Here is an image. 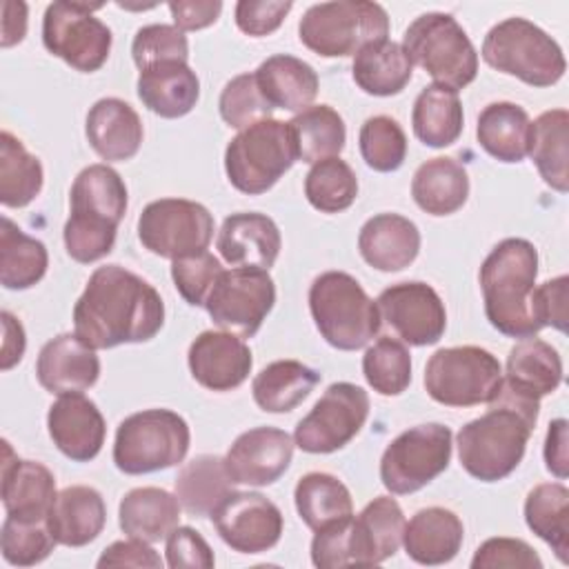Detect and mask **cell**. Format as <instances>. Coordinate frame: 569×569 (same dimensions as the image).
I'll return each mask as SVG.
<instances>
[{
  "label": "cell",
  "instance_id": "6da1fadb",
  "mask_svg": "<svg viewBox=\"0 0 569 569\" xmlns=\"http://www.w3.org/2000/svg\"><path fill=\"white\" fill-rule=\"evenodd\" d=\"M164 325V302L142 276L98 267L73 307V333L91 349L151 340Z\"/></svg>",
  "mask_w": 569,
  "mask_h": 569
},
{
  "label": "cell",
  "instance_id": "7a4b0ae2",
  "mask_svg": "<svg viewBox=\"0 0 569 569\" xmlns=\"http://www.w3.org/2000/svg\"><path fill=\"white\" fill-rule=\"evenodd\" d=\"M538 411L540 402L518 398L500 387L487 413L467 422L456 436L462 469L480 482H498L513 473L522 462Z\"/></svg>",
  "mask_w": 569,
  "mask_h": 569
},
{
  "label": "cell",
  "instance_id": "3957f363",
  "mask_svg": "<svg viewBox=\"0 0 569 569\" xmlns=\"http://www.w3.org/2000/svg\"><path fill=\"white\" fill-rule=\"evenodd\" d=\"M538 276V251L525 238L500 240L480 267L485 316L493 329L509 338H531L538 325L531 296Z\"/></svg>",
  "mask_w": 569,
  "mask_h": 569
},
{
  "label": "cell",
  "instance_id": "277c9868",
  "mask_svg": "<svg viewBox=\"0 0 569 569\" xmlns=\"http://www.w3.org/2000/svg\"><path fill=\"white\" fill-rule=\"evenodd\" d=\"M69 204L71 213L62 229L67 253L82 264L104 258L127 211L124 180L109 164H89L76 176Z\"/></svg>",
  "mask_w": 569,
  "mask_h": 569
},
{
  "label": "cell",
  "instance_id": "5b68a950",
  "mask_svg": "<svg viewBox=\"0 0 569 569\" xmlns=\"http://www.w3.org/2000/svg\"><path fill=\"white\" fill-rule=\"evenodd\" d=\"M309 311L320 336L340 351L367 347L382 325L378 305L345 271H325L311 282Z\"/></svg>",
  "mask_w": 569,
  "mask_h": 569
},
{
  "label": "cell",
  "instance_id": "8992f818",
  "mask_svg": "<svg viewBox=\"0 0 569 569\" xmlns=\"http://www.w3.org/2000/svg\"><path fill=\"white\" fill-rule=\"evenodd\" d=\"M482 60L531 87L556 84L567 69L560 44L527 18H505L482 40Z\"/></svg>",
  "mask_w": 569,
  "mask_h": 569
},
{
  "label": "cell",
  "instance_id": "52a82bcc",
  "mask_svg": "<svg viewBox=\"0 0 569 569\" xmlns=\"http://www.w3.org/2000/svg\"><path fill=\"white\" fill-rule=\"evenodd\" d=\"M191 442L187 420L171 409H144L127 416L113 440V462L122 473L142 476L176 467Z\"/></svg>",
  "mask_w": 569,
  "mask_h": 569
},
{
  "label": "cell",
  "instance_id": "ba28073f",
  "mask_svg": "<svg viewBox=\"0 0 569 569\" xmlns=\"http://www.w3.org/2000/svg\"><path fill=\"white\" fill-rule=\"evenodd\" d=\"M402 47L436 84L453 91L465 89L478 76V51L458 20L442 11L418 16L402 36Z\"/></svg>",
  "mask_w": 569,
  "mask_h": 569
},
{
  "label": "cell",
  "instance_id": "9c48e42d",
  "mask_svg": "<svg viewBox=\"0 0 569 569\" xmlns=\"http://www.w3.org/2000/svg\"><path fill=\"white\" fill-rule=\"evenodd\" d=\"M296 160L298 147L291 124L273 118L238 131L224 149L227 178L231 187L247 196L269 191Z\"/></svg>",
  "mask_w": 569,
  "mask_h": 569
},
{
  "label": "cell",
  "instance_id": "30bf717a",
  "mask_svg": "<svg viewBox=\"0 0 569 569\" xmlns=\"http://www.w3.org/2000/svg\"><path fill=\"white\" fill-rule=\"evenodd\" d=\"M389 16L369 0H338L311 4L298 24L300 42L322 58L356 56L365 44L385 40Z\"/></svg>",
  "mask_w": 569,
  "mask_h": 569
},
{
  "label": "cell",
  "instance_id": "8fae6325",
  "mask_svg": "<svg viewBox=\"0 0 569 569\" xmlns=\"http://www.w3.org/2000/svg\"><path fill=\"white\" fill-rule=\"evenodd\" d=\"M502 387L498 358L476 345L438 349L425 367L427 393L445 407L489 405Z\"/></svg>",
  "mask_w": 569,
  "mask_h": 569
},
{
  "label": "cell",
  "instance_id": "7c38bea8",
  "mask_svg": "<svg viewBox=\"0 0 569 569\" xmlns=\"http://www.w3.org/2000/svg\"><path fill=\"white\" fill-rule=\"evenodd\" d=\"M451 447L453 433L440 422L405 429L380 458L382 485L396 496L420 491L449 467Z\"/></svg>",
  "mask_w": 569,
  "mask_h": 569
},
{
  "label": "cell",
  "instance_id": "4fadbf2b",
  "mask_svg": "<svg viewBox=\"0 0 569 569\" xmlns=\"http://www.w3.org/2000/svg\"><path fill=\"white\" fill-rule=\"evenodd\" d=\"M102 4L51 2L42 18V42L49 53L82 73L98 71L111 51V29L93 16Z\"/></svg>",
  "mask_w": 569,
  "mask_h": 569
},
{
  "label": "cell",
  "instance_id": "5bb4252c",
  "mask_svg": "<svg viewBox=\"0 0 569 569\" xmlns=\"http://www.w3.org/2000/svg\"><path fill=\"white\" fill-rule=\"evenodd\" d=\"M142 247L160 258L178 260L207 251L213 238V216L200 202L160 198L149 202L138 218Z\"/></svg>",
  "mask_w": 569,
  "mask_h": 569
},
{
  "label": "cell",
  "instance_id": "9a60e30c",
  "mask_svg": "<svg viewBox=\"0 0 569 569\" xmlns=\"http://www.w3.org/2000/svg\"><path fill=\"white\" fill-rule=\"evenodd\" d=\"M276 284L264 269H224L207 296L204 309L213 325L233 336L251 338L273 309Z\"/></svg>",
  "mask_w": 569,
  "mask_h": 569
},
{
  "label": "cell",
  "instance_id": "2e32d148",
  "mask_svg": "<svg viewBox=\"0 0 569 569\" xmlns=\"http://www.w3.org/2000/svg\"><path fill=\"white\" fill-rule=\"evenodd\" d=\"M367 416V391L353 382H333L298 422L293 442L307 453H333L360 433Z\"/></svg>",
  "mask_w": 569,
  "mask_h": 569
},
{
  "label": "cell",
  "instance_id": "e0dca14e",
  "mask_svg": "<svg viewBox=\"0 0 569 569\" xmlns=\"http://www.w3.org/2000/svg\"><path fill=\"white\" fill-rule=\"evenodd\" d=\"M376 305L380 322H385L407 345H436L447 329L445 302L427 282L413 280L391 284L378 296Z\"/></svg>",
  "mask_w": 569,
  "mask_h": 569
},
{
  "label": "cell",
  "instance_id": "ac0fdd59",
  "mask_svg": "<svg viewBox=\"0 0 569 569\" xmlns=\"http://www.w3.org/2000/svg\"><path fill=\"white\" fill-rule=\"evenodd\" d=\"M213 527L224 545L238 553H262L282 536L280 509L256 491H231L211 511Z\"/></svg>",
  "mask_w": 569,
  "mask_h": 569
},
{
  "label": "cell",
  "instance_id": "d6986e66",
  "mask_svg": "<svg viewBox=\"0 0 569 569\" xmlns=\"http://www.w3.org/2000/svg\"><path fill=\"white\" fill-rule=\"evenodd\" d=\"M293 438L278 427H253L242 431L224 456V467L233 485H273L291 465Z\"/></svg>",
  "mask_w": 569,
  "mask_h": 569
},
{
  "label": "cell",
  "instance_id": "ffe728a7",
  "mask_svg": "<svg viewBox=\"0 0 569 569\" xmlns=\"http://www.w3.org/2000/svg\"><path fill=\"white\" fill-rule=\"evenodd\" d=\"M189 371L209 391H231L240 387L253 367L249 345L229 331H202L187 353Z\"/></svg>",
  "mask_w": 569,
  "mask_h": 569
},
{
  "label": "cell",
  "instance_id": "44dd1931",
  "mask_svg": "<svg viewBox=\"0 0 569 569\" xmlns=\"http://www.w3.org/2000/svg\"><path fill=\"white\" fill-rule=\"evenodd\" d=\"M47 429L53 445L73 462L93 460L107 436V425L96 407L82 393L60 396L47 413Z\"/></svg>",
  "mask_w": 569,
  "mask_h": 569
},
{
  "label": "cell",
  "instance_id": "7402d4cb",
  "mask_svg": "<svg viewBox=\"0 0 569 569\" xmlns=\"http://www.w3.org/2000/svg\"><path fill=\"white\" fill-rule=\"evenodd\" d=\"M216 247L229 267L264 269L273 267L282 238L278 224L258 211H240L224 218Z\"/></svg>",
  "mask_w": 569,
  "mask_h": 569
},
{
  "label": "cell",
  "instance_id": "603a6c76",
  "mask_svg": "<svg viewBox=\"0 0 569 569\" xmlns=\"http://www.w3.org/2000/svg\"><path fill=\"white\" fill-rule=\"evenodd\" d=\"M36 376L49 393H82L96 385L100 376V358L96 356V349L84 345L76 333H60L40 349Z\"/></svg>",
  "mask_w": 569,
  "mask_h": 569
},
{
  "label": "cell",
  "instance_id": "cb8c5ba5",
  "mask_svg": "<svg viewBox=\"0 0 569 569\" xmlns=\"http://www.w3.org/2000/svg\"><path fill=\"white\" fill-rule=\"evenodd\" d=\"M405 533V513L396 498L378 496L365 505L358 516H351L349 547L351 565L371 567L391 558Z\"/></svg>",
  "mask_w": 569,
  "mask_h": 569
},
{
  "label": "cell",
  "instance_id": "d4e9b609",
  "mask_svg": "<svg viewBox=\"0 0 569 569\" xmlns=\"http://www.w3.org/2000/svg\"><path fill=\"white\" fill-rule=\"evenodd\" d=\"M2 505L7 516L22 520H47L56 498L53 473L36 460H20L2 440Z\"/></svg>",
  "mask_w": 569,
  "mask_h": 569
},
{
  "label": "cell",
  "instance_id": "484cf974",
  "mask_svg": "<svg viewBox=\"0 0 569 569\" xmlns=\"http://www.w3.org/2000/svg\"><path fill=\"white\" fill-rule=\"evenodd\" d=\"M84 133L91 149L107 162L131 160L142 144V120L120 98H100L87 113Z\"/></svg>",
  "mask_w": 569,
  "mask_h": 569
},
{
  "label": "cell",
  "instance_id": "4316f807",
  "mask_svg": "<svg viewBox=\"0 0 569 569\" xmlns=\"http://www.w3.org/2000/svg\"><path fill=\"white\" fill-rule=\"evenodd\" d=\"M562 382L560 353L540 338H522L507 356V371L502 373V389L509 393L540 402L553 393Z\"/></svg>",
  "mask_w": 569,
  "mask_h": 569
},
{
  "label": "cell",
  "instance_id": "83f0119b",
  "mask_svg": "<svg viewBox=\"0 0 569 569\" xmlns=\"http://www.w3.org/2000/svg\"><path fill=\"white\" fill-rule=\"evenodd\" d=\"M358 249L369 267L385 273L402 271L420 251V231L400 213H378L362 224Z\"/></svg>",
  "mask_w": 569,
  "mask_h": 569
},
{
  "label": "cell",
  "instance_id": "f1b7e54d",
  "mask_svg": "<svg viewBox=\"0 0 569 569\" xmlns=\"http://www.w3.org/2000/svg\"><path fill=\"white\" fill-rule=\"evenodd\" d=\"M107 522L104 498L98 489L87 485H71L56 493L47 525L58 545L84 547L93 542Z\"/></svg>",
  "mask_w": 569,
  "mask_h": 569
},
{
  "label": "cell",
  "instance_id": "f546056e",
  "mask_svg": "<svg viewBox=\"0 0 569 569\" xmlns=\"http://www.w3.org/2000/svg\"><path fill=\"white\" fill-rule=\"evenodd\" d=\"M136 89L149 111L169 120L187 116L200 98V80L182 60L158 62L142 69Z\"/></svg>",
  "mask_w": 569,
  "mask_h": 569
},
{
  "label": "cell",
  "instance_id": "4dcf8cb0",
  "mask_svg": "<svg viewBox=\"0 0 569 569\" xmlns=\"http://www.w3.org/2000/svg\"><path fill=\"white\" fill-rule=\"evenodd\" d=\"M462 520L445 507H427L405 522L402 545L407 556L418 565H445L453 560L462 547Z\"/></svg>",
  "mask_w": 569,
  "mask_h": 569
},
{
  "label": "cell",
  "instance_id": "1f68e13d",
  "mask_svg": "<svg viewBox=\"0 0 569 569\" xmlns=\"http://www.w3.org/2000/svg\"><path fill=\"white\" fill-rule=\"evenodd\" d=\"M253 73L262 96L273 109L300 113L309 109L318 96V73L309 62L296 56L276 53L267 58Z\"/></svg>",
  "mask_w": 569,
  "mask_h": 569
},
{
  "label": "cell",
  "instance_id": "d6a6232c",
  "mask_svg": "<svg viewBox=\"0 0 569 569\" xmlns=\"http://www.w3.org/2000/svg\"><path fill=\"white\" fill-rule=\"evenodd\" d=\"M180 509L178 498L167 489L136 487L120 500L118 522L129 538L160 542L178 527Z\"/></svg>",
  "mask_w": 569,
  "mask_h": 569
},
{
  "label": "cell",
  "instance_id": "836d02e7",
  "mask_svg": "<svg viewBox=\"0 0 569 569\" xmlns=\"http://www.w3.org/2000/svg\"><path fill=\"white\" fill-rule=\"evenodd\" d=\"M411 196L431 216L456 213L469 198V173L456 158H431L416 169Z\"/></svg>",
  "mask_w": 569,
  "mask_h": 569
},
{
  "label": "cell",
  "instance_id": "e575fe53",
  "mask_svg": "<svg viewBox=\"0 0 569 569\" xmlns=\"http://www.w3.org/2000/svg\"><path fill=\"white\" fill-rule=\"evenodd\" d=\"M413 73V64L400 42L389 38L365 44L351 64L356 84L369 96H396L400 93Z\"/></svg>",
  "mask_w": 569,
  "mask_h": 569
},
{
  "label": "cell",
  "instance_id": "d590c367",
  "mask_svg": "<svg viewBox=\"0 0 569 569\" xmlns=\"http://www.w3.org/2000/svg\"><path fill=\"white\" fill-rule=\"evenodd\" d=\"M478 144L500 162H520L529 153L531 120L516 102H491L478 116Z\"/></svg>",
  "mask_w": 569,
  "mask_h": 569
},
{
  "label": "cell",
  "instance_id": "8d00e7d4",
  "mask_svg": "<svg viewBox=\"0 0 569 569\" xmlns=\"http://www.w3.org/2000/svg\"><path fill=\"white\" fill-rule=\"evenodd\" d=\"M411 124L416 138L431 149L453 144L465 127V113L458 91L440 87L436 82L425 87L413 102Z\"/></svg>",
  "mask_w": 569,
  "mask_h": 569
},
{
  "label": "cell",
  "instance_id": "74e56055",
  "mask_svg": "<svg viewBox=\"0 0 569 569\" xmlns=\"http://www.w3.org/2000/svg\"><path fill=\"white\" fill-rule=\"evenodd\" d=\"M320 382V373L298 360H276L251 382L256 405L267 413L293 411Z\"/></svg>",
  "mask_w": 569,
  "mask_h": 569
},
{
  "label": "cell",
  "instance_id": "f35d334b",
  "mask_svg": "<svg viewBox=\"0 0 569 569\" xmlns=\"http://www.w3.org/2000/svg\"><path fill=\"white\" fill-rule=\"evenodd\" d=\"M231 491L233 482L220 456H196L184 462L176 476V498L180 507L196 518L211 516L216 505Z\"/></svg>",
  "mask_w": 569,
  "mask_h": 569
},
{
  "label": "cell",
  "instance_id": "ab89813d",
  "mask_svg": "<svg viewBox=\"0 0 569 569\" xmlns=\"http://www.w3.org/2000/svg\"><path fill=\"white\" fill-rule=\"evenodd\" d=\"M49 267L44 242L27 236L11 218L0 227V282L4 289L22 291L40 282Z\"/></svg>",
  "mask_w": 569,
  "mask_h": 569
},
{
  "label": "cell",
  "instance_id": "60d3db41",
  "mask_svg": "<svg viewBox=\"0 0 569 569\" xmlns=\"http://www.w3.org/2000/svg\"><path fill=\"white\" fill-rule=\"evenodd\" d=\"M293 502L300 520L313 531L353 516L349 489L342 480L325 471L305 473L293 489Z\"/></svg>",
  "mask_w": 569,
  "mask_h": 569
},
{
  "label": "cell",
  "instance_id": "b9f144b4",
  "mask_svg": "<svg viewBox=\"0 0 569 569\" xmlns=\"http://www.w3.org/2000/svg\"><path fill=\"white\" fill-rule=\"evenodd\" d=\"M527 527L542 538L560 562H569V489L562 482L536 485L525 500Z\"/></svg>",
  "mask_w": 569,
  "mask_h": 569
},
{
  "label": "cell",
  "instance_id": "7bdbcfd3",
  "mask_svg": "<svg viewBox=\"0 0 569 569\" xmlns=\"http://www.w3.org/2000/svg\"><path fill=\"white\" fill-rule=\"evenodd\" d=\"M567 129H569L567 109H551L540 113L531 122V142L527 153L531 156L540 178L558 193H567L569 189Z\"/></svg>",
  "mask_w": 569,
  "mask_h": 569
},
{
  "label": "cell",
  "instance_id": "ee69618b",
  "mask_svg": "<svg viewBox=\"0 0 569 569\" xmlns=\"http://www.w3.org/2000/svg\"><path fill=\"white\" fill-rule=\"evenodd\" d=\"M289 124L298 147V160L302 162L316 164L320 160L336 158L345 149V120L329 104H311L309 109L296 113Z\"/></svg>",
  "mask_w": 569,
  "mask_h": 569
},
{
  "label": "cell",
  "instance_id": "f6af8a7d",
  "mask_svg": "<svg viewBox=\"0 0 569 569\" xmlns=\"http://www.w3.org/2000/svg\"><path fill=\"white\" fill-rule=\"evenodd\" d=\"M44 171L38 156L9 131L0 133V202L11 209L27 207L42 189Z\"/></svg>",
  "mask_w": 569,
  "mask_h": 569
},
{
  "label": "cell",
  "instance_id": "bcb514c9",
  "mask_svg": "<svg viewBox=\"0 0 569 569\" xmlns=\"http://www.w3.org/2000/svg\"><path fill=\"white\" fill-rule=\"evenodd\" d=\"M305 196L313 209L322 213H338L353 204L358 196V178L338 156L327 158L311 164L305 178Z\"/></svg>",
  "mask_w": 569,
  "mask_h": 569
},
{
  "label": "cell",
  "instance_id": "7dc6e473",
  "mask_svg": "<svg viewBox=\"0 0 569 569\" xmlns=\"http://www.w3.org/2000/svg\"><path fill=\"white\" fill-rule=\"evenodd\" d=\"M362 373L380 396H400L411 382V353L400 340L382 336L365 351Z\"/></svg>",
  "mask_w": 569,
  "mask_h": 569
},
{
  "label": "cell",
  "instance_id": "c3c4849f",
  "mask_svg": "<svg viewBox=\"0 0 569 569\" xmlns=\"http://www.w3.org/2000/svg\"><path fill=\"white\" fill-rule=\"evenodd\" d=\"M360 156L369 169L389 173L407 158V136L391 116H371L360 127Z\"/></svg>",
  "mask_w": 569,
  "mask_h": 569
},
{
  "label": "cell",
  "instance_id": "681fc988",
  "mask_svg": "<svg viewBox=\"0 0 569 569\" xmlns=\"http://www.w3.org/2000/svg\"><path fill=\"white\" fill-rule=\"evenodd\" d=\"M56 538L47 520H22L7 516L0 531L2 558L16 567L42 562L56 547Z\"/></svg>",
  "mask_w": 569,
  "mask_h": 569
},
{
  "label": "cell",
  "instance_id": "f907efd6",
  "mask_svg": "<svg viewBox=\"0 0 569 569\" xmlns=\"http://www.w3.org/2000/svg\"><path fill=\"white\" fill-rule=\"evenodd\" d=\"M220 118L233 129H247L260 120L271 118L273 107L262 96L256 73H240L231 78L218 100Z\"/></svg>",
  "mask_w": 569,
  "mask_h": 569
},
{
  "label": "cell",
  "instance_id": "816d5d0a",
  "mask_svg": "<svg viewBox=\"0 0 569 569\" xmlns=\"http://www.w3.org/2000/svg\"><path fill=\"white\" fill-rule=\"evenodd\" d=\"M131 56L140 71L169 60L187 62L189 42L176 24H147L136 31L131 42Z\"/></svg>",
  "mask_w": 569,
  "mask_h": 569
},
{
  "label": "cell",
  "instance_id": "f5cc1de1",
  "mask_svg": "<svg viewBox=\"0 0 569 569\" xmlns=\"http://www.w3.org/2000/svg\"><path fill=\"white\" fill-rule=\"evenodd\" d=\"M222 271L224 269H222L220 260L209 251H200L193 256L171 260L173 284H176L178 293L191 307H204L207 296L211 293V289Z\"/></svg>",
  "mask_w": 569,
  "mask_h": 569
},
{
  "label": "cell",
  "instance_id": "db71d44e",
  "mask_svg": "<svg viewBox=\"0 0 569 569\" xmlns=\"http://www.w3.org/2000/svg\"><path fill=\"white\" fill-rule=\"evenodd\" d=\"M473 569H496V567H516V569H540L542 560L531 545L520 538H489L485 540L473 558Z\"/></svg>",
  "mask_w": 569,
  "mask_h": 569
},
{
  "label": "cell",
  "instance_id": "11a10c76",
  "mask_svg": "<svg viewBox=\"0 0 569 569\" xmlns=\"http://www.w3.org/2000/svg\"><path fill=\"white\" fill-rule=\"evenodd\" d=\"M167 565L171 569H211L216 565L209 542L191 527H176L167 536Z\"/></svg>",
  "mask_w": 569,
  "mask_h": 569
},
{
  "label": "cell",
  "instance_id": "9f6ffc18",
  "mask_svg": "<svg viewBox=\"0 0 569 569\" xmlns=\"http://www.w3.org/2000/svg\"><path fill=\"white\" fill-rule=\"evenodd\" d=\"M293 9L289 0H240L236 4V24L242 33L262 38L273 33Z\"/></svg>",
  "mask_w": 569,
  "mask_h": 569
},
{
  "label": "cell",
  "instance_id": "6f0895ef",
  "mask_svg": "<svg viewBox=\"0 0 569 569\" xmlns=\"http://www.w3.org/2000/svg\"><path fill=\"white\" fill-rule=\"evenodd\" d=\"M349 529H351V516L318 529L311 540V562L320 569L351 567Z\"/></svg>",
  "mask_w": 569,
  "mask_h": 569
},
{
  "label": "cell",
  "instance_id": "680465c9",
  "mask_svg": "<svg viewBox=\"0 0 569 569\" xmlns=\"http://www.w3.org/2000/svg\"><path fill=\"white\" fill-rule=\"evenodd\" d=\"M567 284L569 278L558 276L533 289L531 309L540 327H553L562 333L567 331Z\"/></svg>",
  "mask_w": 569,
  "mask_h": 569
},
{
  "label": "cell",
  "instance_id": "91938a15",
  "mask_svg": "<svg viewBox=\"0 0 569 569\" xmlns=\"http://www.w3.org/2000/svg\"><path fill=\"white\" fill-rule=\"evenodd\" d=\"M98 567H149V569H160L162 558L156 553L151 542L129 538V540H118L111 542L102 556L96 562Z\"/></svg>",
  "mask_w": 569,
  "mask_h": 569
},
{
  "label": "cell",
  "instance_id": "94428289",
  "mask_svg": "<svg viewBox=\"0 0 569 569\" xmlns=\"http://www.w3.org/2000/svg\"><path fill=\"white\" fill-rule=\"evenodd\" d=\"M169 11L173 18V24L180 31H198L209 24H213L222 11V2H200V0H178L169 2Z\"/></svg>",
  "mask_w": 569,
  "mask_h": 569
},
{
  "label": "cell",
  "instance_id": "6125c7cd",
  "mask_svg": "<svg viewBox=\"0 0 569 569\" xmlns=\"http://www.w3.org/2000/svg\"><path fill=\"white\" fill-rule=\"evenodd\" d=\"M545 465L556 478H567L569 456H567V420L556 418L549 422L545 438Z\"/></svg>",
  "mask_w": 569,
  "mask_h": 569
},
{
  "label": "cell",
  "instance_id": "be15d7a7",
  "mask_svg": "<svg viewBox=\"0 0 569 569\" xmlns=\"http://www.w3.org/2000/svg\"><path fill=\"white\" fill-rule=\"evenodd\" d=\"M0 318H2V331H4L0 367H2V371H7V369H11L13 365H18L22 360L27 340H24V329H22L20 320L13 313L2 311Z\"/></svg>",
  "mask_w": 569,
  "mask_h": 569
},
{
  "label": "cell",
  "instance_id": "e7e4bbea",
  "mask_svg": "<svg viewBox=\"0 0 569 569\" xmlns=\"http://www.w3.org/2000/svg\"><path fill=\"white\" fill-rule=\"evenodd\" d=\"M2 9V38L0 44L13 47L18 42L24 40L27 33V4L24 2H13V0H4L0 4Z\"/></svg>",
  "mask_w": 569,
  "mask_h": 569
}]
</instances>
